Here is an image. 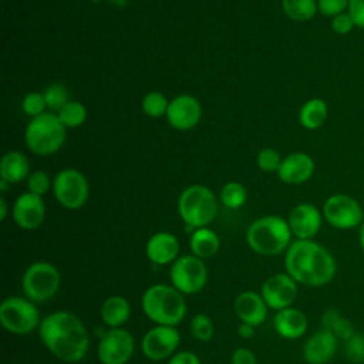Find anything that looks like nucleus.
<instances>
[{
  "mask_svg": "<svg viewBox=\"0 0 364 364\" xmlns=\"http://www.w3.org/2000/svg\"><path fill=\"white\" fill-rule=\"evenodd\" d=\"M348 1L350 0H317V7L323 16L334 17L340 13L347 11Z\"/></svg>",
  "mask_w": 364,
  "mask_h": 364,
  "instance_id": "obj_38",
  "label": "nucleus"
},
{
  "mask_svg": "<svg viewBox=\"0 0 364 364\" xmlns=\"http://www.w3.org/2000/svg\"><path fill=\"white\" fill-rule=\"evenodd\" d=\"M181 344V333L173 326H158L149 328L141 338L142 354L152 361L171 358Z\"/></svg>",
  "mask_w": 364,
  "mask_h": 364,
  "instance_id": "obj_13",
  "label": "nucleus"
},
{
  "mask_svg": "<svg viewBox=\"0 0 364 364\" xmlns=\"http://www.w3.org/2000/svg\"><path fill=\"white\" fill-rule=\"evenodd\" d=\"M129 316L131 304L119 294L108 296L100 307V317L108 328L122 327L129 320Z\"/></svg>",
  "mask_w": 364,
  "mask_h": 364,
  "instance_id": "obj_23",
  "label": "nucleus"
},
{
  "mask_svg": "<svg viewBox=\"0 0 364 364\" xmlns=\"http://www.w3.org/2000/svg\"><path fill=\"white\" fill-rule=\"evenodd\" d=\"M347 11L353 17L355 27L364 30V0H350Z\"/></svg>",
  "mask_w": 364,
  "mask_h": 364,
  "instance_id": "obj_42",
  "label": "nucleus"
},
{
  "mask_svg": "<svg viewBox=\"0 0 364 364\" xmlns=\"http://www.w3.org/2000/svg\"><path fill=\"white\" fill-rule=\"evenodd\" d=\"M327 102L321 98H310L306 101L299 112V121L303 128L314 131L318 129L327 119Z\"/></svg>",
  "mask_w": 364,
  "mask_h": 364,
  "instance_id": "obj_26",
  "label": "nucleus"
},
{
  "mask_svg": "<svg viewBox=\"0 0 364 364\" xmlns=\"http://www.w3.org/2000/svg\"><path fill=\"white\" fill-rule=\"evenodd\" d=\"M273 327L280 337L286 340H296L307 331L309 320L301 310L291 306L276 311L273 317Z\"/></svg>",
  "mask_w": 364,
  "mask_h": 364,
  "instance_id": "obj_22",
  "label": "nucleus"
},
{
  "mask_svg": "<svg viewBox=\"0 0 364 364\" xmlns=\"http://www.w3.org/2000/svg\"><path fill=\"white\" fill-rule=\"evenodd\" d=\"M338 338L327 331L320 328L313 333L303 346V358L307 364H327L337 353Z\"/></svg>",
  "mask_w": 364,
  "mask_h": 364,
  "instance_id": "obj_18",
  "label": "nucleus"
},
{
  "mask_svg": "<svg viewBox=\"0 0 364 364\" xmlns=\"http://www.w3.org/2000/svg\"><path fill=\"white\" fill-rule=\"evenodd\" d=\"M30 175V164L27 156L20 151H10L1 156L0 179L7 183H18Z\"/></svg>",
  "mask_w": 364,
  "mask_h": 364,
  "instance_id": "obj_24",
  "label": "nucleus"
},
{
  "mask_svg": "<svg viewBox=\"0 0 364 364\" xmlns=\"http://www.w3.org/2000/svg\"><path fill=\"white\" fill-rule=\"evenodd\" d=\"M38 336L43 346L60 361L74 364L90 350V333L82 320L67 310H57L41 318Z\"/></svg>",
  "mask_w": 364,
  "mask_h": 364,
  "instance_id": "obj_1",
  "label": "nucleus"
},
{
  "mask_svg": "<svg viewBox=\"0 0 364 364\" xmlns=\"http://www.w3.org/2000/svg\"><path fill=\"white\" fill-rule=\"evenodd\" d=\"M314 173V161L306 152H291L282 159L277 176L289 185H299L309 181Z\"/></svg>",
  "mask_w": 364,
  "mask_h": 364,
  "instance_id": "obj_21",
  "label": "nucleus"
},
{
  "mask_svg": "<svg viewBox=\"0 0 364 364\" xmlns=\"http://www.w3.org/2000/svg\"><path fill=\"white\" fill-rule=\"evenodd\" d=\"M321 326L327 331L333 333L341 341H346L355 333L353 323L340 310L334 307H328L324 310L321 316Z\"/></svg>",
  "mask_w": 364,
  "mask_h": 364,
  "instance_id": "obj_27",
  "label": "nucleus"
},
{
  "mask_svg": "<svg viewBox=\"0 0 364 364\" xmlns=\"http://www.w3.org/2000/svg\"><path fill=\"white\" fill-rule=\"evenodd\" d=\"M16 225L24 230L40 228L46 219V203L43 196L31 192H24L17 196L11 209Z\"/></svg>",
  "mask_w": 364,
  "mask_h": 364,
  "instance_id": "obj_15",
  "label": "nucleus"
},
{
  "mask_svg": "<svg viewBox=\"0 0 364 364\" xmlns=\"http://www.w3.org/2000/svg\"><path fill=\"white\" fill-rule=\"evenodd\" d=\"M287 222L296 239H313L321 229L323 213L316 205L303 202L290 210Z\"/></svg>",
  "mask_w": 364,
  "mask_h": 364,
  "instance_id": "obj_17",
  "label": "nucleus"
},
{
  "mask_svg": "<svg viewBox=\"0 0 364 364\" xmlns=\"http://www.w3.org/2000/svg\"><path fill=\"white\" fill-rule=\"evenodd\" d=\"M293 233L287 219L277 215H266L253 220L246 230V243L260 256H277L286 253L291 245Z\"/></svg>",
  "mask_w": 364,
  "mask_h": 364,
  "instance_id": "obj_4",
  "label": "nucleus"
},
{
  "mask_svg": "<svg viewBox=\"0 0 364 364\" xmlns=\"http://www.w3.org/2000/svg\"><path fill=\"white\" fill-rule=\"evenodd\" d=\"M237 334L242 337V338H250L253 334H255V327L247 324V323H242L237 326Z\"/></svg>",
  "mask_w": 364,
  "mask_h": 364,
  "instance_id": "obj_43",
  "label": "nucleus"
},
{
  "mask_svg": "<svg viewBox=\"0 0 364 364\" xmlns=\"http://www.w3.org/2000/svg\"><path fill=\"white\" fill-rule=\"evenodd\" d=\"M179 239L173 233L156 232L148 239L145 245V255L151 263L165 266L172 264L179 257Z\"/></svg>",
  "mask_w": 364,
  "mask_h": 364,
  "instance_id": "obj_20",
  "label": "nucleus"
},
{
  "mask_svg": "<svg viewBox=\"0 0 364 364\" xmlns=\"http://www.w3.org/2000/svg\"><path fill=\"white\" fill-rule=\"evenodd\" d=\"M41 318L36 303L26 296H10L0 304V323L3 328L11 334H31L38 330Z\"/></svg>",
  "mask_w": 364,
  "mask_h": 364,
  "instance_id": "obj_7",
  "label": "nucleus"
},
{
  "mask_svg": "<svg viewBox=\"0 0 364 364\" xmlns=\"http://www.w3.org/2000/svg\"><path fill=\"white\" fill-rule=\"evenodd\" d=\"M43 95H44L47 108L55 112H58L70 101L68 90L63 84H50L44 90Z\"/></svg>",
  "mask_w": 364,
  "mask_h": 364,
  "instance_id": "obj_33",
  "label": "nucleus"
},
{
  "mask_svg": "<svg viewBox=\"0 0 364 364\" xmlns=\"http://www.w3.org/2000/svg\"><path fill=\"white\" fill-rule=\"evenodd\" d=\"M324 220L340 230H348L361 226L364 212L358 200L347 193H334L328 196L321 209Z\"/></svg>",
  "mask_w": 364,
  "mask_h": 364,
  "instance_id": "obj_11",
  "label": "nucleus"
},
{
  "mask_svg": "<svg viewBox=\"0 0 364 364\" xmlns=\"http://www.w3.org/2000/svg\"><path fill=\"white\" fill-rule=\"evenodd\" d=\"M134 351L135 338L124 327L102 331L97 346V357L101 364H127Z\"/></svg>",
  "mask_w": 364,
  "mask_h": 364,
  "instance_id": "obj_12",
  "label": "nucleus"
},
{
  "mask_svg": "<svg viewBox=\"0 0 364 364\" xmlns=\"http://www.w3.org/2000/svg\"><path fill=\"white\" fill-rule=\"evenodd\" d=\"M51 191L63 208L75 210L87 203L90 185L82 172L74 168H65L54 176Z\"/></svg>",
  "mask_w": 364,
  "mask_h": 364,
  "instance_id": "obj_9",
  "label": "nucleus"
},
{
  "mask_svg": "<svg viewBox=\"0 0 364 364\" xmlns=\"http://www.w3.org/2000/svg\"><path fill=\"white\" fill-rule=\"evenodd\" d=\"M7 218V203L4 198H0V220H4Z\"/></svg>",
  "mask_w": 364,
  "mask_h": 364,
  "instance_id": "obj_44",
  "label": "nucleus"
},
{
  "mask_svg": "<svg viewBox=\"0 0 364 364\" xmlns=\"http://www.w3.org/2000/svg\"><path fill=\"white\" fill-rule=\"evenodd\" d=\"M233 310L242 323L257 327L266 321L269 307L260 291L257 293L253 290H245L236 296L233 301Z\"/></svg>",
  "mask_w": 364,
  "mask_h": 364,
  "instance_id": "obj_19",
  "label": "nucleus"
},
{
  "mask_svg": "<svg viewBox=\"0 0 364 364\" xmlns=\"http://www.w3.org/2000/svg\"><path fill=\"white\" fill-rule=\"evenodd\" d=\"M141 107H142V111L145 115H148L151 118H159L162 115H166L169 101L162 92L151 91L144 95Z\"/></svg>",
  "mask_w": 364,
  "mask_h": 364,
  "instance_id": "obj_31",
  "label": "nucleus"
},
{
  "mask_svg": "<svg viewBox=\"0 0 364 364\" xmlns=\"http://www.w3.org/2000/svg\"><path fill=\"white\" fill-rule=\"evenodd\" d=\"M178 213L188 228H205L218 215L216 196L205 185H189L178 198Z\"/></svg>",
  "mask_w": 364,
  "mask_h": 364,
  "instance_id": "obj_5",
  "label": "nucleus"
},
{
  "mask_svg": "<svg viewBox=\"0 0 364 364\" xmlns=\"http://www.w3.org/2000/svg\"><path fill=\"white\" fill-rule=\"evenodd\" d=\"M331 28L334 33H337L340 36H346L355 28V23H354L353 17L350 16V13L344 11V13H340V14L331 17Z\"/></svg>",
  "mask_w": 364,
  "mask_h": 364,
  "instance_id": "obj_39",
  "label": "nucleus"
},
{
  "mask_svg": "<svg viewBox=\"0 0 364 364\" xmlns=\"http://www.w3.org/2000/svg\"><path fill=\"white\" fill-rule=\"evenodd\" d=\"M344 346V355L355 364L364 363V334L363 333H354L350 338L343 341Z\"/></svg>",
  "mask_w": 364,
  "mask_h": 364,
  "instance_id": "obj_34",
  "label": "nucleus"
},
{
  "mask_svg": "<svg viewBox=\"0 0 364 364\" xmlns=\"http://www.w3.org/2000/svg\"><path fill=\"white\" fill-rule=\"evenodd\" d=\"M282 159L283 158H280V154L276 149L264 148L259 151L256 162H257V166L264 172H277L282 164Z\"/></svg>",
  "mask_w": 364,
  "mask_h": 364,
  "instance_id": "obj_37",
  "label": "nucleus"
},
{
  "mask_svg": "<svg viewBox=\"0 0 364 364\" xmlns=\"http://www.w3.org/2000/svg\"><path fill=\"white\" fill-rule=\"evenodd\" d=\"M27 188H28V192L43 196L47 192H50V189H53V182L50 181L47 172L34 171L27 178Z\"/></svg>",
  "mask_w": 364,
  "mask_h": 364,
  "instance_id": "obj_36",
  "label": "nucleus"
},
{
  "mask_svg": "<svg viewBox=\"0 0 364 364\" xmlns=\"http://www.w3.org/2000/svg\"><path fill=\"white\" fill-rule=\"evenodd\" d=\"M166 364H202V361L193 351L179 350L171 358H168Z\"/></svg>",
  "mask_w": 364,
  "mask_h": 364,
  "instance_id": "obj_41",
  "label": "nucleus"
},
{
  "mask_svg": "<svg viewBox=\"0 0 364 364\" xmlns=\"http://www.w3.org/2000/svg\"><path fill=\"white\" fill-rule=\"evenodd\" d=\"M284 270L299 284L321 287L334 279L337 263L331 252L313 239H296L284 253Z\"/></svg>",
  "mask_w": 364,
  "mask_h": 364,
  "instance_id": "obj_2",
  "label": "nucleus"
},
{
  "mask_svg": "<svg viewBox=\"0 0 364 364\" xmlns=\"http://www.w3.org/2000/svg\"><path fill=\"white\" fill-rule=\"evenodd\" d=\"M202 117L200 102L189 94L176 95L169 101L166 119L178 131H188L198 125Z\"/></svg>",
  "mask_w": 364,
  "mask_h": 364,
  "instance_id": "obj_16",
  "label": "nucleus"
},
{
  "mask_svg": "<svg viewBox=\"0 0 364 364\" xmlns=\"http://www.w3.org/2000/svg\"><path fill=\"white\" fill-rule=\"evenodd\" d=\"M284 14L294 21H309L317 11V0H282Z\"/></svg>",
  "mask_w": 364,
  "mask_h": 364,
  "instance_id": "obj_28",
  "label": "nucleus"
},
{
  "mask_svg": "<svg viewBox=\"0 0 364 364\" xmlns=\"http://www.w3.org/2000/svg\"><path fill=\"white\" fill-rule=\"evenodd\" d=\"M299 293V283L289 273H274L269 276L260 287V294L269 309L279 311L291 307Z\"/></svg>",
  "mask_w": 364,
  "mask_h": 364,
  "instance_id": "obj_14",
  "label": "nucleus"
},
{
  "mask_svg": "<svg viewBox=\"0 0 364 364\" xmlns=\"http://www.w3.org/2000/svg\"><path fill=\"white\" fill-rule=\"evenodd\" d=\"M141 307L144 314L158 326L176 327L182 323L188 311L185 294L166 283L149 286L142 293Z\"/></svg>",
  "mask_w": 364,
  "mask_h": 364,
  "instance_id": "obj_3",
  "label": "nucleus"
},
{
  "mask_svg": "<svg viewBox=\"0 0 364 364\" xmlns=\"http://www.w3.org/2000/svg\"><path fill=\"white\" fill-rule=\"evenodd\" d=\"M171 284L182 294H196L208 283L205 260L191 255L179 256L169 269Z\"/></svg>",
  "mask_w": 364,
  "mask_h": 364,
  "instance_id": "obj_10",
  "label": "nucleus"
},
{
  "mask_svg": "<svg viewBox=\"0 0 364 364\" xmlns=\"http://www.w3.org/2000/svg\"><path fill=\"white\" fill-rule=\"evenodd\" d=\"M60 284V270L47 260L33 262L21 276L23 293L34 303L51 300L57 294Z\"/></svg>",
  "mask_w": 364,
  "mask_h": 364,
  "instance_id": "obj_8",
  "label": "nucleus"
},
{
  "mask_svg": "<svg viewBox=\"0 0 364 364\" xmlns=\"http://www.w3.org/2000/svg\"><path fill=\"white\" fill-rule=\"evenodd\" d=\"M220 247V239L215 230L210 228H198L193 229L189 237L191 253L202 260L213 257Z\"/></svg>",
  "mask_w": 364,
  "mask_h": 364,
  "instance_id": "obj_25",
  "label": "nucleus"
},
{
  "mask_svg": "<svg viewBox=\"0 0 364 364\" xmlns=\"http://www.w3.org/2000/svg\"><path fill=\"white\" fill-rule=\"evenodd\" d=\"M358 242H360V246H361V249H363V252H364V222L361 223V226H360V232H358Z\"/></svg>",
  "mask_w": 364,
  "mask_h": 364,
  "instance_id": "obj_45",
  "label": "nucleus"
},
{
  "mask_svg": "<svg viewBox=\"0 0 364 364\" xmlns=\"http://www.w3.org/2000/svg\"><path fill=\"white\" fill-rule=\"evenodd\" d=\"M67 128L54 112H44L36 118H31L26 127L24 139L27 148L38 155H53L61 149L65 142Z\"/></svg>",
  "mask_w": 364,
  "mask_h": 364,
  "instance_id": "obj_6",
  "label": "nucleus"
},
{
  "mask_svg": "<svg viewBox=\"0 0 364 364\" xmlns=\"http://www.w3.org/2000/svg\"><path fill=\"white\" fill-rule=\"evenodd\" d=\"M46 100L43 92H28L24 95L21 101V109L26 115L36 118L46 112Z\"/></svg>",
  "mask_w": 364,
  "mask_h": 364,
  "instance_id": "obj_35",
  "label": "nucleus"
},
{
  "mask_svg": "<svg viewBox=\"0 0 364 364\" xmlns=\"http://www.w3.org/2000/svg\"><path fill=\"white\" fill-rule=\"evenodd\" d=\"M230 361L232 364H257V358L255 353L247 347H237L232 353Z\"/></svg>",
  "mask_w": 364,
  "mask_h": 364,
  "instance_id": "obj_40",
  "label": "nucleus"
},
{
  "mask_svg": "<svg viewBox=\"0 0 364 364\" xmlns=\"http://www.w3.org/2000/svg\"><path fill=\"white\" fill-rule=\"evenodd\" d=\"M220 202L229 209H239L247 199L246 188L239 182H228L222 186L219 193Z\"/></svg>",
  "mask_w": 364,
  "mask_h": 364,
  "instance_id": "obj_30",
  "label": "nucleus"
},
{
  "mask_svg": "<svg viewBox=\"0 0 364 364\" xmlns=\"http://www.w3.org/2000/svg\"><path fill=\"white\" fill-rule=\"evenodd\" d=\"M10 183H7L6 181H3V179H0V191L1 192H4V191H7V186H9Z\"/></svg>",
  "mask_w": 364,
  "mask_h": 364,
  "instance_id": "obj_46",
  "label": "nucleus"
},
{
  "mask_svg": "<svg viewBox=\"0 0 364 364\" xmlns=\"http://www.w3.org/2000/svg\"><path fill=\"white\" fill-rule=\"evenodd\" d=\"M60 121L65 128H77L87 119V108L78 101H68L58 112Z\"/></svg>",
  "mask_w": 364,
  "mask_h": 364,
  "instance_id": "obj_29",
  "label": "nucleus"
},
{
  "mask_svg": "<svg viewBox=\"0 0 364 364\" xmlns=\"http://www.w3.org/2000/svg\"><path fill=\"white\" fill-rule=\"evenodd\" d=\"M189 328H191V334H192L198 341H202V343L209 341V340L213 337V333H215L213 320H212L210 316L206 314V313H198V314H195V316L191 318Z\"/></svg>",
  "mask_w": 364,
  "mask_h": 364,
  "instance_id": "obj_32",
  "label": "nucleus"
}]
</instances>
